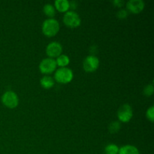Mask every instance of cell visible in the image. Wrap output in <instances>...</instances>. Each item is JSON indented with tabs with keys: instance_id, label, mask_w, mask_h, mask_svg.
Wrapping results in <instances>:
<instances>
[{
	"instance_id": "cell-18",
	"label": "cell",
	"mask_w": 154,
	"mask_h": 154,
	"mask_svg": "<svg viewBox=\"0 0 154 154\" xmlns=\"http://www.w3.org/2000/svg\"><path fill=\"white\" fill-rule=\"evenodd\" d=\"M153 84H148L144 89V94L147 96H150L153 93Z\"/></svg>"
},
{
	"instance_id": "cell-14",
	"label": "cell",
	"mask_w": 154,
	"mask_h": 154,
	"mask_svg": "<svg viewBox=\"0 0 154 154\" xmlns=\"http://www.w3.org/2000/svg\"><path fill=\"white\" fill-rule=\"evenodd\" d=\"M44 13L47 15V16L49 17L50 18H53L54 17L56 14L55 8L51 4H46L44 6Z\"/></svg>"
},
{
	"instance_id": "cell-1",
	"label": "cell",
	"mask_w": 154,
	"mask_h": 154,
	"mask_svg": "<svg viewBox=\"0 0 154 154\" xmlns=\"http://www.w3.org/2000/svg\"><path fill=\"white\" fill-rule=\"evenodd\" d=\"M60 30V23L54 18H48L42 24V32L48 37H53L58 33Z\"/></svg>"
},
{
	"instance_id": "cell-11",
	"label": "cell",
	"mask_w": 154,
	"mask_h": 154,
	"mask_svg": "<svg viewBox=\"0 0 154 154\" xmlns=\"http://www.w3.org/2000/svg\"><path fill=\"white\" fill-rule=\"evenodd\" d=\"M118 154H140L138 148L132 145H125L119 149Z\"/></svg>"
},
{
	"instance_id": "cell-19",
	"label": "cell",
	"mask_w": 154,
	"mask_h": 154,
	"mask_svg": "<svg viewBox=\"0 0 154 154\" xmlns=\"http://www.w3.org/2000/svg\"><path fill=\"white\" fill-rule=\"evenodd\" d=\"M117 15L120 19H125V18L127 17L128 11L126 10H125V9H121V10H120L117 12Z\"/></svg>"
},
{
	"instance_id": "cell-10",
	"label": "cell",
	"mask_w": 154,
	"mask_h": 154,
	"mask_svg": "<svg viewBox=\"0 0 154 154\" xmlns=\"http://www.w3.org/2000/svg\"><path fill=\"white\" fill-rule=\"evenodd\" d=\"M54 4L57 10L60 12H67L70 8V2L68 0H57Z\"/></svg>"
},
{
	"instance_id": "cell-20",
	"label": "cell",
	"mask_w": 154,
	"mask_h": 154,
	"mask_svg": "<svg viewBox=\"0 0 154 154\" xmlns=\"http://www.w3.org/2000/svg\"><path fill=\"white\" fill-rule=\"evenodd\" d=\"M113 3H114V4L115 5V6H117V7H122L123 5L124 4L123 1H122V0H115V1L113 2Z\"/></svg>"
},
{
	"instance_id": "cell-3",
	"label": "cell",
	"mask_w": 154,
	"mask_h": 154,
	"mask_svg": "<svg viewBox=\"0 0 154 154\" xmlns=\"http://www.w3.org/2000/svg\"><path fill=\"white\" fill-rule=\"evenodd\" d=\"M3 105L8 108H14L19 104V99L16 93L11 90H8L2 96Z\"/></svg>"
},
{
	"instance_id": "cell-13",
	"label": "cell",
	"mask_w": 154,
	"mask_h": 154,
	"mask_svg": "<svg viewBox=\"0 0 154 154\" xmlns=\"http://www.w3.org/2000/svg\"><path fill=\"white\" fill-rule=\"evenodd\" d=\"M41 85L45 89H50L54 87V80L50 76H45L41 79Z\"/></svg>"
},
{
	"instance_id": "cell-2",
	"label": "cell",
	"mask_w": 154,
	"mask_h": 154,
	"mask_svg": "<svg viewBox=\"0 0 154 154\" xmlns=\"http://www.w3.org/2000/svg\"><path fill=\"white\" fill-rule=\"evenodd\" d=\"M73 72L72 69L67 67L59 68L55 72L54 78L60 84H68L73 79Z\"/></svg>"
},
{
	"instance_id": "cell-17",
	"label": "cell",
	"mask_w": 154,
	"mask_h": 154,
	"mask_svg": "<svg viewBox=\"0 0 154 154\" xmlns=\"http://www.w3.org/2000/svg\"><path fill=\"white\" fill-rule=\"evenodd\" d=\"M146 117L147 118L150 120V122L153 123L154 120V107L151 106L147 109V112H146Z\"/></svg>"
},
{
	"instance_id": "cell-9",
	"label": "cell",
	"mask_w": 154,
	"mask_h": 154,
	"mask_svg": "<svg viewBox=\"0 0 154 154\" xmlns=\"http://www.w3.org/2000/svg\"><path fill=\"white\" fill-rule=\"evenodd\" d=\"M144 2L142 0H129L126 3L128 11L133 14H138L144 8Z\"/></svg>"
},
{
	"instance_id": "cell-21",
	"label": "cell",
	"mask_w": 154,
	"mask_h": 154,
	"mask_svg": "<svg viewBox=\"0 0 154 154\" xmlns=\"http://www.w3.org/2000/svg\"><path fill=\"white\" fill-rule=\"evenodd\" d=\"M105 154H115V153H105Z\"/></svg>"
},
{
	"instance_id": "cell-5",
	"label": "cell",
	"mask_w": 154,
	"mask_h": 154,
	"mask_svg": "<svg viewBox=\"0 0 154 154\" xmlns=\"http://www.w3.org/2000/svg\"><path fill=\"white\" fill-rule=\"evenodd\" d=\"M133 116V111L132 108L129 104H124L120 107L117 111V117L119 120L123 123H128L130 121Z\"/></svg>"
},
{
	"instance_id": "cell-8",
	"label": "cell",
	"mask_w": 154,
	"mask_h": 154,
	"mask_svg": "<svg viewBox=\"0 0 154 154\" xmlns=\"http://www.w3.org/2000/svg\"><path fill=\"white\" fill-rule=\"evenodd\" d=\"M63 48L62 45L59 42H51L46 48V54L50 58H54V57H58L61 55Z\"/></svg>"
},
{
	"instance_id": "cell-12",
	"label": "cell",
	"mask_w": 154,
	"mask_h": 154,
	"mask_svg": "<svg viewBox=\"0 0 154 154\" xmlns=\"http://www.w3.org/2000/svg\"><path fill=\"white\" fill-rule=\"evenodd\" d=\"M69 63H70V59L67 55H65V54H61L56 60L57 66H60V68L66 67L69 64Z\"/></svg>"
},
{
	"instance_id": "cell-15",
	"label": "cell",
	"mask_w": 154,
	"mask_h": 154,
	"mask_svg": "<svg viewBox=\"0 0 154 154\" xmlns=\"http://www.w3.org/2000/svg\"><path fill=\"white\" fill-rule=\"evenodd\" d=\"M119 147H117L116 144H108V146H106L105 148V153H115L118 154L119 152Z\"/></svg>"
},
{
	"instance_id": "cell-4",
	"label": "cell",
	"mask_w": 154,
	"mask_h": 154,
	"mask_svg": "<svg viewBox=\"0 0 154 154\" xmlns=\"http://www.w3.org/2000/svg\"><path fill=\"white\" fill-rule=\"evenodd\" d=\"M63 22L67 26L71 28H75L79 26L81 20L78 14L74 11H68L63 17Z\"/></svg>"
},
{
	"instance_id": "cell-6",
	"label": "cell",
	"mask_w": 154,
	"mask_h": 154,
	"mask_svg": "<svg viewBox=\"0 0 154 154\" xmlns=\"http://www.w3.org/2000/svg\"><path fill=\"white\" fill-rule=\"evenodd\" d=\"M99 60L94 55H90L84 59L83 62V68L87 72H93L99 68Z\"/></svg>"
},
{
	"instance_id": "cell-7",
	"label": "cell",
	"mask_w": 154,
	"mask_h": 154,
	"mask_svg": "<svg viewBox=\"0 0 154 154\" xmlns=\"http://www.w3.org/2000/svg\"><path fill=\"white\" fill-rule=\"evenodd\" d=\"M56 60L52 58H45L39 64V69L43 74H51L57 68Z\"/></svg>"
},
{
	"instance_id": "cell-16",
	"label": "cell",
	"mask_w": 154,
	"mask_h": 154,
	"mask_svg": "<svg viewBox=\"0 0 154 154\" xmlns=\"http://www.w3.org/2000/svg\"><path fill=\"white\" fill-rule=\"evenodd\" d=\"M120 129V123L117 121L112 122L109 126V131L111 133H116Z\"/></svg>"
}]
</instances>
